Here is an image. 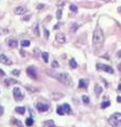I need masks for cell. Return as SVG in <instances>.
<instances>
[{"label": "cell", "instance_id": "8992f818", "mask_svg": "<svg viewBox=\"0 0 121 127\" xmlns=\"http://www.w3.org/2000/svg\"><path fill=\"white\" fill-rule=\"evenodd\" d=\"M27 74H28V75H29L31 78H33V79H36V78H37V74H36L35 68H34V67H29V68H27Z\"/></svg>", "mask_w": 121, "mask_h": 127}, {"label": "cell", "instance_id": "ab89813d", "mask_svg": "<svg viewBox=\"0 0 121 127\" xmlns=\"http://www.w3.org/2000/svg\"><path fill=\"white\" fill-rule=\"evenodd\" d=\"M118 69H119V71L121 72V63H120V64H119V65H118Z\"/></svg>", "mask_w": 121, "mask_h": 127}, {"label": "cell", "instance_id": "44dd1931", "mask_svg": "<svg viewBox=\"0 0 121 127\" xmlns=\"http://www.w3.org/2000/svg\"><path fill=\"white\" fill-rule=\"evenodd\" d=\"M56 112H57V114H59V115H63V114H65V111H64V109H63V106H59V107H57Z\"/></svg>", "mask_w": 121, "mask_h": 127}, {"label": "cell", "instance_id": "f546056e", "mask_svg": "<svg viewBox=\"0 0 121 127\" xmlns=\"http://www.w3.org/2000/svg\"><path fill=\"white\" fill-rule=\"evenodd\" d=\"M58 67H59L58 63H57V61H55V60H53L52 61V68H58Z\"/></svg>", "mask_w": 121, "mask_h": 127}, {"label": "cell", "instance_id": "30bf717a", "mask_svg": "<svg viewBox=\"0 0 121 127\" xmlns=\"http://www.w3.org/2000/svg\"><path fill=\"white\" fill-rule=\"evenodd\" d=\"M0 63L5 64V65H11V64H12V61H11L10 59L8 58V56H6V55H0Z\"/></svg>", "mask_w": 121, "mask_h": 127}, {"label": "cell", "instance_id": "d4e9b609", "mask_svg": "<svg viewBox=\"0 0 121 127\" xmlns=\"http://www.w3.org/2000/svg\"><path fill=\"white\" fill-rule=\"evenodd\" d=\"M30 46V40H22L21 41V47H29Z\"/></svg>", "mask_w": 121, "mask_h": 127}, {"label": "cell", "instance_id": "1f68e13d", "mask_svg": "<svg viewBox=\"0 0 121 127\" xmlns=\"http://www.w3.org/2000/svg\"><path fill=\"white\" fill-rule=\"evenodd\" d=\"M52 96H63V94H52ZM54 99H58V97H53Z\"/></svg>", "mask_w": 121, "mask_h": 127}, {"label": "cell", "instance_id": "4dcf8cb0", "mask_svg": "<svg viewBox=\"0 0 121 127\" xmlns=\"http://www.w3.org/2000/svg\"><path fill=\"white\" fill-rule=\"evenodd\" d=\"M49 35H50V33H49V31H48V30H45V37H46L47 39H48V38H49Z\"/></svg>", "mask_w": 121, "mask_h": 127}, {"label": "cell", "instance_id": "f35d334b", "mask_svg": "<svg viewBox=\"0 0 121 127\" xmlns=\"http://www.w3.org/2000/svg\"><path fill=\"white\" fill-rule=\"evenodd\" d=\"M118 91H119V92H121V84L118 86Z\"/></svg>", "mask_w": 121, "mask_h": 127}, {"label": "cell", "instance_id": "60d3db41", "mask_svg": "<svg viewBox=\"0 0 121 127\" xmlns=\"http://www.w3.org/2000/svg\"><path fill=\"white\" fill-rule=\"evenodd\" d=\"M104 1H105V2H108V1H110V0H104Z\"/></svg>", "mask_w": 121, "mask_h": 127}, {"label": "cell", "instance_id": "9a60e30c", "mask_svg": "<svg viewBox=\"0 0 121 127\" xmlns=\"http://www.w3.org/2000/svg\"><path fill=\"white\" fill-rule=\"evenodd\" d=\"M63 106V109H64V111H65V113H70L71 112V108H70V106L68 105V104H64V105H62Z\"/></svg>", "mask_w": 121, "mask_h": 127}, {"label": "cell", "instance_id": "74e56055", "mask_svg": "<svg viewBox=\"0 0 121 127\" xmlns=\"http://www.w3.org/2000/svg\"><path fill=\"white\" fill-rule=\"evenodd\" d=\"M44 8V5H42V4H40V5H37V10L38 8Z\"/></svg>", "mask_w": 121, "mask_h": 127}, {"label": "cell", "instance_id": "5bb4252c", "mask_svg": "<svg viewBox=\"0 0 121 127\" xmlns=\"http://www.w3.org/2000/svg\"><path fill=\"white\" fill-rule=\"evenodd\" d=\"M102 91H103V89H102L99 85H96V86H95V93H96V94L100 95L102 93Z\"/></svg>", "mask_w": 121, "mask_h": 127}, {"label": "cell", "instance_id": "b9f144b4", "mask_svg": "<svg viewBox=\"0 0 121 127\" xmlns=\"http://www.w3.org/2000/svg\"><path fill=\"white\" fill-rule=\"evenodd\" d=\"M19 127H22V126H19Z\"/></svg>", "mask_w": 121, "mask_h": 127}, {"label": "cell", "instance_id": "83f0119b", "mask_svg": "<svg viewBox=\"0 0 121 127\" xmlns=\"http://www.w3.org/2000/svg\"><path fill=\"white\" fill-rule=\"evenodd\" d=\"M56 18H57V20H61V18H62V10H57Z\"/></svg>", "mask_w": 121, "mask_h": 127}, {"label": "cell", "instance_id": "277c9868", "mask_svg": "<svg viewBox=\"0 0 121 127\" xmlns=\"http://www.w3.org/2000/svg\"><path fill=\"white\" fill-rule=\"evenodd\" d=\"M97 69L98 70H103V71L108 72V73H110V74L114 73L113 68L109 67V66H107V65H104V64H98V65H97Z\"/></svg>", "mask_w": 121, "mask_h": 127}, {"label": "cell", "instance_id": "4316f807", "mask_svg": "<svg viewBox=\"0 0 121 127\" xmlns=\"http://www.w3.org/2000/svg\"><path fill=\"white\" fill-rule=\"evenodd\" d=\"M82 99H83V102H84V104H89V97L88 96H86V95H83Z\"/></svg>", "mask_w": 121, "mask_h": 127}, {"label": "cell", "instance_id": "f1b7e54d", "mask_svg": "<svg viewBox=\"0 0 121 127\" xmlns=\"http://www.w3.org/2000/svg\"><path fill=\"white\" fill-rule=\"evenodd\" d=\"M12 74H13V75H15V76H18L19 74H20V71L17 70V69H15V70H13V71H12Z\"/></svg>", "mask_w": 121, "mask_h": 127}, {"label": "cell", "instance_id": "ac0fdd59", "mask_svg": "<svg viewBox=\"0 0 121 127\" xmlns=\"http://www.w3.org/2000/svg\"><path fill=\"white\" fill-rule=\"evenodd\" d=\"M15 111H16L17 113H19V114H25V107H16Z\"/></svg>", "mask_w": 121, "mask_h": 127}, {"label": "cell", "instance_id": "4fadbf2b", "mask_svg": "<svg viewBox=\"0 0 121 127\" xmlns=\"http://www.w3.org/2000/svg\"><path fill=\"white\" fill-rule=\"evenodd\" d=\"M4 83H5L6 86H10V85H14V84H17V80L16 79H12V78H8L6 80H4Z\"/></svg>", "mask_w": 121, "mask_h": 127}, {"label": "cell", "instance_id": "d6986e66", "mask_svg": "<svg viewBox=\"0 0 121 127\" xmlns=\"http://www.w3.org/2000/svg\"><path fill=\"white\" fill-rule=\"evenodd\" d=\"M33 123H34V121H33V119H32V118H29V119L25 120V125H27L28 127L33 126Z\"/></svg>", "mask_w": 121, "mask_h": 127}, {"label": "cell", "instance_id": "d590c367", "mask_svg": "<svg viewBox=\"0 0 121 127\" xmlns=\"http://www.w3.org/2000/svg\"><path fill=\"white\" fill-rule=\"evenodd\" d=\"M117 56H118L119 58H121V50L118 51V53H117Z\"/></svg>", "mask_w": 121, "mask_h": 127}, {"label": "cell", "instance_id": "2e32d148", "mask_svg": "<svg viewBox=\"0 0 121 127\" xmlns=\"http://www.w3.org/2000/svg\"><path fill=\"white\" fill-rule=\"evenodd\" d=\"M44 127H55V124H54V122H53L52 120H50V121H47V122H45Z\"/></svg>", "mask_w": 121, "mask_h": 127}, {"label": "cell", "instance_id": "8fae6325", "mask_svg": "<svg viewBox=\"0 0 121 127\" xmlns=\"http://www.w3.org/2000/svg\"><path fill=\"white\" fill-rule=\"evenodd\" d=\"M87 86H88V82L86 79H80V82H79L80 88H87Z\"/></svg>", "mask_w": 121, "mask_h": 127}, {"label": "cell", "instance_id": "ffe728a7", "mask_svg": "<svg viewBox=\"0 0 121 127\" xmlns=\"http://www.w3.org/2000/svg\"><path fill=\"white\" fill-rule=\"evenodd\" d=\"M42 59H44V61L45 63H48V60H49V54L47 52H42Z\"/></svg>", "mask_w": 121, "mask_h": 127}, {"label": "cell", "instance_id": "484cf974", "mask_svg": "<svg viewBox=\"0 0 121 127\" xmlns=\"http://www.w3.org/2000/svg\"><path fill=\"white\" fill-rule=\"evenodd\" d=\"M76 29H78V24H76V23H73V24H71V27H70V31L71 32H75Z\"/></svg>", "mask_w": 121, "mask_h": 127}, {"label": "cell", "instance_id": "8d00e7d4", "mask_svg": "<svg viewBox=\"0 0 121 127\" xmlns=\"http://www.w3.org/2000/svg\"><path fill=\"white\" fill-rule=\"evenodd\" d=\"M117 101H118V103H121V96H118V97H117Z\"/></svg>", "mask_w": 121, "mask_h": 127}, {"label": "cell", "instance_id": "e575fe53", "mask_svg": "<svg viewBox=\"0 0 121 127\" xmlns=\"http://www.w3.org/2000/svg\"><path fill=\"white\" fill-rule=\"evenodd\" d=\"M4 75H5V73L3 72V70L0 69V76H4Z\"/></svg>", "mask_w": 121, "mask_h": 127}, {"label": "cell", "instance_id": "9c48e42d", "mask_svg": "<svg viewBox=\"0 0 121 127\" xmlns=\"http://www.w3.org/2000/svg\"><path fill=\"white\" fill-rule=\"evenodd\" d=\"M14 13L16 15H22V14H25V6H17V8H15Z\"/></svg>", "mask_w": 121, "mask_h": 127}, {"label": "cell", "instance_id": "836d02e7", "mask_svg": "<svg viewBox=\"0 0 121 127\" xmlns=\"http://www.w3.org/2000/svg\"><path fill=\"white\" fill-rule=\"evenodd\" d=\"M30 18H31V15H28V16H25V18H23V20H25V21H27V20H29Z\"/></svg>", "mask_w": 121, "mask_h": 127}, {"label": "cell", "instance_id": "603a6c76", "mask_svg": "<svg viewBox=\"0 0 121 127\" xmlns=\"http://www.w3.org/2000/svg\"><path fill=\"white\" fill-rule=\"evenodd\" d=\"M34 33H35L36 36H39V28H38V24L36 23L35 27H34Z\"/></svg>", "mask_w": 121, "mask_h": 127}, {"label": "cell", "instance_id": "52a82bcc", "mask_svg": "<svg viewBox=\"0 0 121 127\" xmlns=\"http://www.w3.org/2000/svg\"><path fill=\"white\" fill-rule=\"evenodd\" d=\"M55 40H56L58 44H65L66 42V36L64 33H57L55 36Z\"/></svg>", "mask_w": 121, "mask_h": 127}, {"label": "cell", "instance_id": "7402d4cb", "mask_svg": "<svg viewBox=\"0 0 121 127\" xmlns=\"http://www.w3.org/2000/svg\"><path fill=\"white\" fill-rule=\"evenodd\" d=\"M108 106H110V102H103V103L101 104V108L102 109H105V108H107Z\"/></svg>", "mask_w": 121, "mask_h": 127}, {"label": "cell", "instance_id": "5b68a950", "mask_svg": "<svg viewBox=\"0 0 121 127\" xmlns=\"http://www.w3.org/2000/svg\"><path fill=\"white\" fill-rule=\"evenodd\" d=\"M13 95H14L16 101H21L23 99V93L19 88H14L13 89Z\"/></svg>", "mask_w": 121, "mask_h": 127}, {"label": "cell", "instance_id": "7c38bea8", "mask_svg": "<svg viewBox=\"0 0 121 127\" xmlns=\"http://www.w3.org/2000/svg\"><path fill=\"white\" fill-rule=\"evenodd\" d=\"M17 44H18V42H17L16 39H10L8 40V47H10V48H16Z\"/></svg>", "mask_w": 121, "mask_h": 127}, {"label": "cell", "instance_id": "7a4b0ae2", "mask_svg": "<svg viewBox=\"0 0 121 127\" xmlns=\"http://www.w3.org/2000/svg\"><path fill=\"white\" fill-rule=\"evenodd\" d=\"M104 42V34L103 31L101 30V28H96V30L93 31L92 35V44L95 47V49H101L102 44Z\"/></svg>", "mask_w": 121, "mask_h": 127}, {"label": "cell", "instance_id": "d6a6232c", "mask_svg": "<svg viewBox=\"0 0 121 127\" xmlns=\"http://www.w3.org/2000/svg\"><path fill=\"white\" fill-rule=\"evenodd\" d=\"M3 111H4L3 107H2V106L0 105V115H2V113H3Z\"/></svg>", "mask_w": 121, "mask_h": 127}, {"label": "cell", "instance_id": "cb8c5ba5", "mask_svg": "<svg viewBox=\"0 0 121 127\" xmlns=\"http://www.w3.org/2000/svg\"><path fill=\"white\" fill-rule=\"evenodd\" d=\"M70 11L73 13H78V8H76V5H74V4H71L70 5Z\"/></svg>", "mask_w": 121, "mask_h": 127}, {"label": "cell", "instance_id": "6da1fadb", "mask_svg": "<svg viewBox=\"0 0 121 127\" xmlns=\"http://www.w3.org/2000/svg\"><path fill=\"white\" fill-rule=\"evenodd\" d=\"M48 74L51 76V77L55 78V79H57L59 83L64 84L65 86H67V87H72L73 86V82H72L71 77L69 76V74L68 73H65V72H61V73H58V72L49 71Z\"/></svg>", "mask_w": 121, "mask_h": 127}, {"label": "cell", "instance_id": "e0dca14e", "mask_svg": "<svg viewBox=\"0 0 121 127\" xmlns=\"http://www.w3.org/2000/svg\"><path fill=\"white\" fill-rule=\"evenodd\" d=\"M69 66H70V67L72 68V69H75V68L78 67V64H76L75 59H74V58L70 59V61H69Z\"/></svg>", "mask_w": 121, "mask_h": 127}, {"label": "cell", "instance_id": "ba28073f", "mask_svg": "<svg viewBox=\"0 0 121 127\" xmlns=\"http://www.w3.org/2000/svg\"><path fill=\"white\" fill-rule=\"evenodd\" d=\"M36 108H37L38 111L40 112H45L49 109V106L47 104H42V103H37L36 104Z\"/></svg>", "mask_w": 121, "mask_h": 127}, {"label": "cell", "instance_id": "3957f363", "mask_svg": "<svg viewBox=\"0 0 121 127\" xmlns=\"http://www.w3.org/2000/svg\"><path fill=\"white\" fill-rule=\"evenodd\" d=\"M108 123L114 127L121 126V113L120 112H116V113L112 114L108 119Z\"/></svg>", "mask_w": 121, "mask_h": 127}]
</instances>
